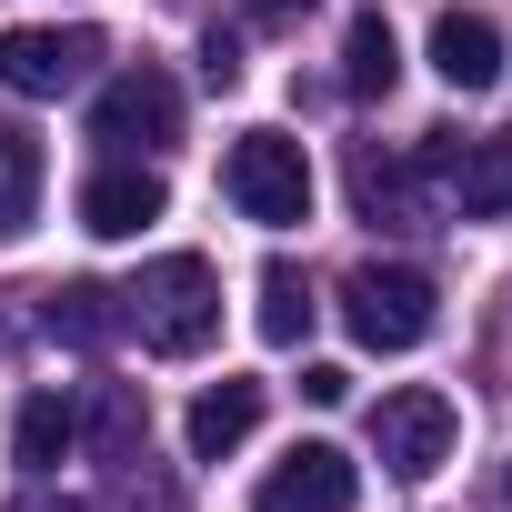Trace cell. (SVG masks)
<instances>
[{"label":"cell","mask_w":512,"mask_h":512,"mask_svg":"<svg viewBox=\"0 0 512 512\" xmlns=\"http://www.w3.org/2000/svg\"><path fill=\"white\" fill-rule=\"evenodd\" d=\"M81 442V422H71V402L61 392H31L21 412H11V452H21V472H61V452Z\"/></svg>","instance_id":"obj_16"},{"label":"cell","mask_w":512,"mask_h":512,"mask_svg":"<svg viewBox=\"0 0 512 512\" xmlns=\"http://www.w3.org/2000/svg\"><path fill=\"white\" fill-rule=\"evenodd\" d=\"M412 171H422L432 211H462V221H512V131H482V141H462V131H422Z\"/></svg>","instance_id":"obj_2"},{"label":"cell","mask_w":512,"mask_h":512,"mask_svg":"<svg viewBox=\"0 0 512 512\" xmlns=\"http://www.w3.org/2000/svg\"><path fill=\"white\" fill-rule=\"evenodd\" d=\"M392 81H402V41H392V21H382V11H362V21H352V41H342V91L382 101Z\"/></svg>","instance_id":"obj_17"},{"label":"cell","mask_w":512,"mask_h":512,"mask_svg":"<svg viewBox=\"0 0 512 512\" xmlns=\"http://www.w3.org/2000/svg\"><path fill=\"white\" fill-rule=\"evenodd\" d=\"M111 302H121V332H141V352H171V362H191L221 332V272L201 262V251H161V262H141L131 292H111Z\"/></svg>","instance_id":"obj_1"},{"label":"cell","mask_w":512,"mask_h":512,"mask_svg":"<svg viewBox=\"0 0 512 512\" xmlns=\"http://www.w3.org/2000/svg\"><path fill=\"white\" fill-rule=\"evenodd\" d=\"M251 422H262V382H211L201 402H191V462H221V452H241L251 442Z\"/></svg>","instance_id":"obj_11"},{"label":"cell","mask_w":512,"mask_h":512,"mask_svg":"<svg viewBox=\"0 0 512 512\" xmlns=\"http://www.w3.org/2000/svg\"><path fill=\"white\" fill-rule=\"evenodd\" d=\"M312 312H322V302H312V282H302L292 262H272V272H262V342H272V352H292V342L312 332Z\"/></svg>","instance_id":"obj_18"},{"label":"cell","mask_w":512,"mask_h":512,"mask_svg":"<svg viewBox=\"0 0 512 512\" xmlns=\"http://www.w3.org/2000/svg\"><path fill=\"white\" fill-rule=\"evenodd\" d=\"M161 221V171H91L81 181V231H101V241H131V231H151Z\"/></svg>","instance_id":"obj_9"},{"label":"cell","mask_w":512,"mask_h":512,"mask_svg":"<svg viewBox=\"0 0 512 512\" xmlns=\"http://www.w3.org/2000/svg\"><path fill=\"white\" fill-rule=\"evenodd\" d=\"M41 211V141L21 121H0V241H21Z\"/></svg>","instance_id":"obj_15"},{"label":"cell","mask_w":512,"mask_h":512,"mask_svg":"<svg viewBox=\"0 0 512 512\" xmlns=\"http://www.w3.org/2000/svg\"><path fill=\"white\" fill-rule=\"evenodd\" d=\"M432 71H442L452 91H492V81H502V31H492L482 11H442V21H432Z\"/></svg>","instance_id":"obj_10"},{"label":"cell","mask_w":512,"mask_h":512,"mask_svg":"<svg viewBox=\"0 0 512 512\" xmlns=\"http://www.w3.org/2000/svg\"><path fill=\"white\" fill-rule=\"evenodd\" d=\"M352 502H362V472L332 442H292L262 472V492H251V512H352Z\"/></svg>","instance_id":"obj_8"},{"label":"cell","mask_w":512,"mask_h":512,"mask_svg":"<svg viewBox=\"0 0 512 512\" xmlns=\"http://www.w3.org/2000/svg\"><path fill=\"white\" fill-rule=\"evenodd\" d=\"M91 61H101V31H0V91H21V101L81 91Z\"/></svg>","instance_id":"obj_7"},{"label":"cell","mask_w":512,"mask_h":512,"mask_svg":"<svg viewBox=\"0 0 512 512\" xmlns=\"http://www.w3.org/2000/svg\"><path fill=\"white\" fill-rule=\"evenodd\" d=\"M41 322H51V342H81V352H101V342L121 332V302H111L101 282H51V292H41Z\"/></svg>","instance_id":"obj_14"},{"label":"cell","mask_w":512,"mask_h":512,"mask_svg":"<svg viewBox=\"0 0 512 512\" xmlns=\"http://www.w3.org/2000/svg\"><path fill=\"white\" fill-rule=\"evenodd\" d=\"M11 512H91V502H61V492H21Z\"/></svg>","instance_id":"obj_22"},{"label":"cell","mask_w":512,"mask_h":512,"mask_svg":"<svg viewBox=\"0 0 512 512\" xmlns=\"http://www.w3.org/2000/svg\"><path fill=\"white\" fill-rule=\"evenodd\" d=\"M342 322H352L362 352H412V342H432L442 292H432V272H412V262H362V272L342 282Z\"/></svg>","instance_id":"obj_4"},{"label":"cell","mask_w":512,"mask_h":512,"mask_svg":"<svg viewBox=\"0 0 512 512\" xmlns=\"http://www.w3.org/2000/svg\"><path fill=\"white\" fill-rule=\"evenodd\" d=\"M372 452H382V472H402V482L442 472V462H452V402H442L432 382L382 392V402H372Z\"/></svg>","instance_id":"obj_5"},{"label":"cell","mask_w":512,"mask_h":512,"mask_svg":"<svg viewBox=\"0 0 512 512\" xmlns=\"http://www.w3.org/2000/svg\"><path fill=\"white\" fill-rule=\"evenodd\" d=\"M221 191H231L241 221H262V231L312 221V161H302L292 131H241V141L221 151Z\"/></svg>","instance_id":"obj_3"},{"label":"cell","mask_w":512,"mask_h":512,"mask_svg":"<svg viewBox=\"0 0 512 512\" xmlns=\"http://www.w3.org/2000/svg\"><path fill=\"white\" fill-rule=\"evenodd\" d=\"M91 141L101 151H171L181 141V91H171V71H121L101 101H91Z\"/></svg>","instance_id":"obj_6"},{"label":"cell","mask_w":512,"mask_h":512,"mask_svg":"<svg viewBox=\"0 0 512 512\" xmlns=\"http://www.w3.org/2000/svg\"><path fill=\"white\" fill-rule=\"evenodd\" d=\"M201 81H211V91H231V81H241V41H231V31H211V41H201Z\"/></svg>","instance_id":"obj_20"},{"label":"cell","mask_w":512,"mask_h":512,"mask_svg":"<svg viewBox=\"0 0 512 512\" xmlns=\"http://www.w3.org/2000/svg\"><path fill=\"white\" fill-rule=\"evenodd\" d=\"M302 392H312V402H342V392H352V372H342V362H312V372H302Z\"/></svg>","instance_id":"obj_21"},{"label":"cell","mask_w":512,"mask_h":512,"mask_svg":"<svg viewBox=\"0 0 512 512\" xmlns=\"http://www.w3.org/2000/svg\"><path fill=\"white\" fill-rule=\"evenodd\" d=\"M71 422L91 432L101 472H111V462H131V452H151V412H141V392H131V382H91V412H71Z\"/></svg>","instance_id":"obj_13"},{"label":"cell","mask_w":512,"mask_h":512,"mask_svg":"<svg viewBox=\"0 0 512 512\" xmlns=\"http://www.w3.org/2000/svg\"><path fill=\"white\" fill-rule=\"evenodd\" d=\"M502 502H512V472H502Z\"/></svg>","instance_id":"obj_24"},{"label":"cell","mask_w":512,"mask_h":512,"mask_svg":"<svg viewBox=\"0 0 512 512\" xmlns=\"http://www.w3.org/2000/svg\"><path fill=\"white\" fill-rule=\"evenodd\" d=\"M111 512H181V492L161 482L151 452H131V462H111Z\"/></svg>","instance_id":"obj_19"},{"label":"cell","mask_w":512,"mask_h":512,"mask_svg":"<svg viewBox=\"0 0 512 512\" xmlns=\"http://www.w3.org/2000/svg\"><path fill=\"white\" fill-rule=\"evenodd\" d=\"M352 201H362V221H432V191H422V171L382 161L372 141L352 151Z\"/></svg>","instance_id":"obj_12"},{"label":"cell","mask_w":512,"mask_h":512,"mask_svg":"<svg viewBox=\"0 0 512 512\" xmlns=\"http://www.w3.org/2000/svg\"><path fill=\"white\" fill-rule=\"evenodd\" d=\"M251 11H262V21H292V11H312V0H251Z\"/></svg>","instance_id":"obj_23"}]
</instances>
